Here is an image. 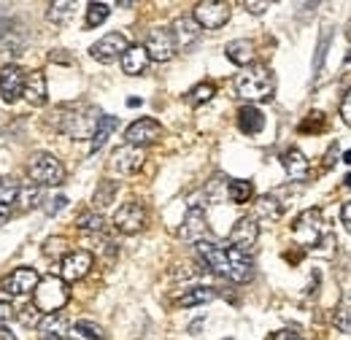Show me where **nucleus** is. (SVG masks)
Segmentation results:
<instances>
[{
    "mask_svg": "<svg viewBox=\"0 0 351 340\" xmlns=\"http://www.w3.org/2000/svg\"><path fill=\"white\" fill-rule=\"evenodd\" d=\"M197 254L203 259V265H208L214 273H219V276L235 281V284H246L252 278V273H254L252 259L243 252L232 249V246L221 249V246L211 243V241H200L197 243Z\"/></svg>",
    "mask_w": 351,
    "mask_h": 340,
    "instance_id": "obj_1",
    "label": "nucleus"
},
{
    "mask_svg": "<svg viewBox=\"0 0 351 340\" xmlns=\"http://www.w3.org/2000/svg\"><path fill=\"white\" fill-rule=\"evenodd\" d=\"M54 117H57L54 127L60 132H65L68 138H73V141L92 138L97 125H100V119H103L100 111L92 108V106H62Z\"/></svg>",
    "mask_w": 351,
    "mask_h": 340,
    "instance_id": "obj_2",
    "label": "nucleus"
},
{
    "mask_svg": "<svg viewBox=\"0 0 351 340\" xmlns=\"http://www.w3.org/2000/svg\"><path fill=\"white\" fill-rule=\"evenodd\" d=\"M235 89L243 100H252V103L270 100L273 92H276L273 71L267 65H252V68H246L243 73L235 76Z\"/></svg>",
    "mask_w": 351,
    "mask_h": 340,
    "instance_id": "obj_3",
    "label": "nucleus"
},
{
    "mask_svg": "<svg viewBox=\"0 0 351 340\" xmlns=\"http://www.w3.org/2000/svg\"><path fill=\"white\" fill-rule=\"evenodd\" d=\"M68 284L62 281V278H57V276H46L41 278V284L36 287V292H33V305L44 313V316H54L65 302H68Z\"/></svg>",
    "mask_w": 351,
    "mask_h": 340,
    "instance_id": "obj_4",
    "label": "nucleus"
},
{
    "mask_svg": "<svg viewBox=\"0 0 351 340\" xmlns=\"http://www.w3.org/2000/svg\"><path fill=\"white\" fill-rule=\"evenodd\" d=\"M27 173H30V178H33L38 186H57V184L65 181V168H62V162H60L54 154H49V151H36V154L30 157V162H27Z\"/></svg>",
    "mask_w": 351,
    "mask_h": 340,
    "instance_id": "obj_5",
    "label": "nucleus"
},
{
    "mask_svg": "<svg viewBox=\"0 0 351 340\" xmlns=\"http://www.w3.org/2000/svg\"><path fill=\"white\" fill-rule=\"evenodd\" d=\"M230 19V3L221 0H203L195 5V22L206 30H219Z\"/></svg>",
    "mask_w": 351,
    "mask_h": 340,
    "instance_id": "obj_6",
    "label": "nucleus"
},
{
    "mask_svg": "<svg viewBox=\"0 0 351 340\" xmlns=\"http://www.w3.org/2000/svg\"><path fill=\"white\" fill-rule=\"evenodd\" d=\"M38 284H41V276L36 273V267H16L14 273L5 276L3 292H5L8 298H25V295L36 292Z\"/></svg>",
    "mask_w": 351,
    "mask_h": 340,
    "instance_id": "obj_7",
    "label": "nucleus"
},
{
    "mask_svg": "<svg viewBox=\"0 0 351 340\" xmlns=\"http://www.w3.org/2000/svg\"><path fill=\"white\" fill-rule=\"evenodd\" d=\"M292 235L300 246H316L322 238V213L316 208H308L298 216V221L292 224Z\"/></svg>",
    "mask_w": 351,
    "mask_h": 340,
    "instance_id": "obj_8",
    "label": "nucleus"
},
{
    "mask_svg": "<svg viewBox=\"0 0 351 340\" xmlns=\"http://www.w3.org/2000/svg\"><path fill=\"white\" fill-rule=\"evenodd\" d=\"M128 49H130V43H128V38H125L122 33H108V36H103L97 43H92L89 54H92V60H97V62H114V60L122 57Z\"/></svg>",
    "mask_w": 351,
    "mask_h": 340,
    "instance_id": "obj_9",
    "label": "nucleus"
},
{
    "mask_svg": "<svg viewBox=\"0 0 351 340\" xmlns=\"http://www.w3.org/2000/svg\"><path fill=\"white\" fill-rule=\"evenodd\" d=\"M146 224V211L141 203H125L122 208H117L114 213V227L122 232V235H135L141 232Z\"/></svg>",
    "mask_w": 351,
    "mask_h": 340,
    "instance_id": "obj_10",
    "label": "nucleus"
},
{
    "mask_svg": "<svg viewBox=\"0 0 351 340\" xmlns=\"http://www.w3.org/2000/svg\"><path fill=\"white\" fill-rule=\"evenodd\" d=\"M146 51H149V57L157 60V62L173 60V54H176L173 33L165 30V27H154V30L149 33V38H146Z\"/></svg>",
    "mask_w": 351,
    "mask_h": 340,
    "instance_id": "obj_11",
    "label": "nucleus"
},
{
    "mask_svg": "<svg viewBox=\"0 0 351 340\" xmlns=\"http://www.w3.org/2000/svg\"><path fill=\"white\" fill-rule=\"evenodd\" d=\"M257 238H260V224H257V219H252V216L238 219L235 227H232V232H230L232 249H238V252H243V254H246L249 249H254Z\"/></svg>",
    "mask_w": 351,
    "mask_h": 340,
    "instance_id": "obj_12",
    "label": "nucleus"
},
{
    "mask_svg": "<svg viewBox=\"0 0 351 340\" xmlns=\"http://www.w3.org/2000/svg\"><path fill=\"white\" fill-rule=\"evenodd\" d=\"M160 135H162V127H160V122H154V119H138V122H132L130 127L125 130V138H128V143L130 146H152V143H157L160 141Z\"/></svg>",
    "mask_w": 351,
    "mask_h": 340,
    "instance_id": "obj_13",
    "label": "nucleus"
},
{
    "mask_svg": "<svg viewBox=\"0 0 351 340\" xmlns=\"http://www.w3.org/2000/svg\"><path fill=\"white\" fill-rule=\"evenodd\" d=\"M25 84H27V76L19 65H5L0 71V97L5 103H14L19 95H25Z\"/></svg>",
    "mask_w": 351,
    "mask_h": 340,
    "instance_id": "obj_14",
    "label": "nucleus"
},
{
    "mask_svg": "<svg viewBox=\"0 0 351 340\" xmlns=\"http://www.w3.org/2000/svg\"><path fill=\"white\" fill-rule=\"evenodd\" d=\"M143 151L138 149V146H119L114 154H111V170L114 173H119V175H132V173H138V170L143 168Z\"/></svg>",
    "mask_w": 351,
    "mask_h": 340,
    "instance_id": "obj_15",
    "label": "nucleus"
},
{
    "mask_svg": "<svg viewBox=\"0 0 351 340\" xmlns=\"http://www.w3.org/2000/svg\"><path fill=\"white\" fill-rule=\"evenodd\" d=\"M92 254L89 252H71V254L62 259V265H60V278L65 281V284H73V281H82L84 276H87L89 270H92Z\"/></svg>",
    "mask_w": 351,
    "mask_h": 340,
    "instance_id": "obj_16",
    "label": "nucleus"
},
{
    "mask_svg": "<svg viewBox=\"0 0 351 340\" xmlns=\"http://www.w3.org/2000/svg\"><path fill=\"white\" fill-rule=\"evenodd\" d=\"M206 232V211L200 206H189V211L184 216V224L178 230V238L186 243H200Z\"/></svg>",
    "mask_w": 351,
    "mask_h": 340,
    "instance_id": "obj_17",
    "label": "nucleus"
},
{
    "mask_svg": "<svg viewBox=\"0 0 351 340\" xmlns=\"http://www.w3.org/2000/svg\"><path fill=\"white\" fill-rule=\"evenodd\" d=\"M200 25L195 22V16H178L173 22V38H176V46H181V49H189V46H195V43L200 41Z\"/></svg>",
    "mask_w": 351,
    "mask_h": 340,
    "instance_id": "obj_18",
    "label": "nucleus"
},
{
    "mask_svg": "<svg viewBox=\"0 0 351 340\" xmlns=\"http://www.w3.org/2000/svg\"><path fill=\"white\" fill-rule=\"evenodd\" d=\"M149 51H146V46H130L125 54H122V71L128 73V76H141V73H146V68H149Z\"/></svg>",
    "mask_w": 351,
    "mask_h": 340,
    "instance_id": "obj_19",
    "label": "nucleus"
},
{
    "mask_svg": "<svg viewBox=\"0 0 351 340\" xmlns=\"http://www.w3.org/2000/svg\"><path fill=\"white\" fill-rule=\"evenodd\" d=\"M46 95H49V86H46V76L41 71H33L27 76V84H25V100L36 108H41L46 103Z\"/></svg>",
    "mask_w": 351,
    "mask_h": 340,
    "instance_id": "obj_20",
    "label": "nucleus"
},
{
    "mask_svg": "<svg viewBox=\"0 0 351 340\" xmlns=\"http://www.w3.org/2000/svg\"><path fill=\"white\" fill-rule=\"evenodd\" d=\"M22 49H25V33L19 30L16 22H11L8 27L0 30V51L16 57V54H22Z\"/></svg>",
    "mask_w": 351,
    "mask_h": 340,
    "instance_id": "obj_21",
    "label": "nucleus"
},
{
    "mask_svg": "<svg viewBox=\"0 0 351 340\" xmlns=\"http://www.w3.org/2000/svg\"><path fill=\"white\" fill-rule=\"evenodd\" d=\"M224 54H227L230 62L246 68V65L254 60V43L246 41V38H235V41H230L224 46Z\"/></svg>",
    "mask_w": 351,
    "mask_h": 340,
    "instance_id": "obj_22",
    "label": "nucleus"
},
{
    "mask_svg": "<svg viewBox=\"0 0 351 340\" xmlns=\"http://www.w3.org/2000/svg\"><path fill=\"white\" fill-rule=\"evenodd\" d=\"M284 168H287V175L292 181H306L308 173H311V165H308V160L303 157L300 149H289L284 154Z\"/></svg>",
    "mask_w": 351,
    "mask_h": 340,
    "instance_id": "obj_23",
    "label": "nucleus"
},
{
    "mask_svg": "<svg viewBox=\"0 0 351 340\" xmlns=\"http://www.w3.org/2000/svg\"><path fill=\"white\" fill-rule=\"evenodd\" d=\"M238 127H241V132H246V135H257L265 127L263 111L254 108V106H243L238 111Z\"/></svg>",
    "mask_w": 351,
    "mask_h": 340,
    "instance_id": "obj_24",
    "label": "nucleus"
},
{
    "mask_svg": "<svg viewBox=\"0 0 351 340\" xmlns=\"http://www.w3.org/2000/svg\"><path fill=\"white\" fill-rule=\"evenodd\" d=\"M214 298H217V292H214L211 287H189V289H184V292L176 298V305H181V308H195V305L211 302Z\"/></svg>",
    "mask_w": 351,
    "mask_h": 340,
    "instance_id": "obj_25",
    "label": "nucleus"
},
{
    "mask_svg": "<svg viewBox=\"0 0 351 340\" xmlns=\"http://www.w3.org/2000/svg\"><path fill=\"white\" fill-rule=\"evenodd\" d=\"M332 319H335V327H338L341 332H351V289H346L343 298L338 300Z\"/></svg>",
    "mask_w": 351,
    "mask_h": 340,
    "instance_id": "obj_26",
    "label": "nucleus"
},
{
    "mask_svg": "<svg viewBox=\"0 0 351 340\" xmlns=\"http://www.w3.org/2000/svg\"><path fill=\"white\" fill-rule=\"evenodd\" d=\"M252 195H254V184L252 181H230L227 184V197L235 203V206H243V203H249L252 200Z\"/></svg>",
    "mask_w": 351,
    "mask_h": 340,
    "instance_id": "obj_27",
    "label": "nucleus"
},
{
    "mask_svg": "<svg viewBox=\"0 0 351 340\" xmlns=\"http://www.w3.org/2000/svg\"><path fill=\"white\" fill-rule=\"evenodd\" d=\"M117 127H119V119H117V117H103L100 125H97V130H95V135H92V151H100V149L106 146L108 135H111Z\"/></svg>",
    "mask_w": 351,
    "mask_h": 340,
    "instance_id": "obj_28",
    "label": "nucleus"
},
{
    "mask_svg": "<svg viewBox=\"0 0 351 340\" xmlns=\"http://www.w3.org/2000/svg\"><path fill=\"white\" fill-rule=\"evenodd\" d=\"M19 189H22V184H19L16 178H11V175H0V206H11V203H16Z\"/></svg>",
    "mask_w": 351,
    "mask_h": 340,
    "instance_id": "obj_29",
    "label": "nucleus"
},
{
    "mask_svg": "<svg viewBox=\"0 0 351 340\" xmlns=\"http://www.w3.org/2000/svg\"><path fill=\"white\" fill-rule=\"evenodd\" d=\"M76 227H79L82 232H103L106 219H103V213H97V211H84V213H79Z\"/></svg>",
    "mask_w": 351,
    "mask_h": 340,
    "instance_id": "obj_30",
    "label": "nucleus"
},
{
    "mask_svg": "<svg viewBox=\"0 0 351 340\" xmlns=\"http://www.w3.org/2000/svg\"><path fill=\"white\" fill-rule=\"evenodd\" d=\"M73 11H76V5L62 0V3H51L49 11H46V16H49V22H54V25H65V22H71Z\"/></svg>",
    "mask_w": 351,
    "mask_h": 340,
    "instance_id": "obj_31",
    "label": "nucleus"
},
{
    "mask_svg": "<svg viewBox=\"0 0 351 340\" xmlns=\"http://www.w3.org/2000/svg\"><path fill=\"white\" fill-rule=\"evenodd\" d=\"M16 203H19L25 211H27V208H38V206H41V186H38V184H27V186H22Z\"/></svg>",
    "mask_w": 351,
    "mask_h": 340,
    "instance_id": "obj_32",
    "label": "nucleus"
},
{
    "mask_svg": "<svg viewBox=\"0 0 351 340\" xmlns=\"http://www.w3.org/2000/svg\"><path fill=\"white\" fill-rule=\"evenodd\" d=\"M214 95H217V86L211 84V82H203V84H197L189 89L186 100H189V106H203V103H208Z\"/></svg>",
    "mask_w": 351,
    "mask_h": 340,
    "instance_id": "obj_33",
    "label": "nucleus"
},
{
    "mask_svg": "<svg viewBox=\"0 0 351 340\" xmlns=\"http://www.w3.org/2000/svg\"><path fill=\"white\" fill-rule=\"evenodd\" d=\"M281 213H284V206L273 195H263L257 200V216H263V219H278Z\"/></svg>",
    "mask_w": 351,
    "mask_h": 340,
    "instance_id": "obj_34",
    "label": "nucleus"
},
{
    "mask_svg": "<svg viewBox=\"0 0 351 340\" xmlns=\"http://www.w3.org/2000/svg\"><path fill=\"white\" fill-rule=\"evenodd\" d=\"M73 330H76L82 338H87V340H108L106 330H103L100 324L89 321V319H82V321H76V324H73Z\"/></svg>",
    "mask_w": 351,
    "mask_h": 340,
    "instance_id": "obj_35",
    "label": "nucleus"
},
{
    "mask_svg": "<svg viewBox=\"0 0 351 340\" xmlns=\"http://www.w3.org/2000/svg\"><path fill=\"white\" fill-rule=\"evenodd\" d=\"M111 14V5L108 3H89L87 5V27H97L108 19Z\"/></svg>",
    "mask_w": 351,
    "mask_h": 340,
    "instance_id": "obj_36",
    "label": "nucleus"
},
{
    "mask_svg": "<svg viewBox=\"0 0 351 340\" xmlns=\"http://www.w3.org/2000/svg\"><path fill=\"white\" fill-rule=\"evenodd\" d=\"M44 254L51 256V259H54V256H62V259H65V256L71 254V252H68V241H65L62 235L49 238V241L44 243Z\"/></svg>",
    "mask_w": 351,
    "mask_h": 340,
    "instance_id": "obj_37",
    "label": "nucleus"
},
{
    "mask_svg": "<svg viewBox=\"0 0 351 340\" xmlns=\"http://www.w3.org/2000/svg\"><path fill=\"white\" fill-rule=\"evenodd\" d=\"M114 195H117V184H114V181H103L100 189L95 192V206H97V208H106V206L114 200Z\"/></svg>",
    "mask_w": 351,
    "mask_h": 340,
    "instance_id": "obj_38",
    "label": "nucleus"
},
{
    "mask_svg": "<svg viewBox=\"0 0 351 340\" xmlns=\"http://www.w3.org/2000/svg\"><path fill=\"white\" fill-rule=\"evenodd\" d=\"M38 330H41V335H65V321L54 313V316H46Z\"/></svg>",
    "mask_w": 351,
    "mask_h": 340,
    "instance_id": "obj_39",
    "label": "nucleus"
},
{
    "mask_svg": "<svg viewBox=\"0 0 351 340\" xmlns=\"http://www.w3.org/2000/svg\"><path fill=\"white\" fill-rule=\"evenodd\" d=\"M330 38H332V33H330V30H324V33H322V38H319V46H316V57H313V73H319V71H322V65H324V54H327Z\"/></svg>",
    "mask_w": 351,
    "mask_h": 340,
    "instance_id": "obj_40",
    "label": "nucleus"
},
{
    "mask_svg": "<svg viewBox=\"0 0 351 340\" xmlns=\"http://www.w3.org/2000/svg\"><path fill=\"white\" fill-rule=\"evenodd\" d=\"M41 316H44V313H41L36 305H30V308H22V313H19V321H22L25 327H41V321H44Z\"/></svg>",
    "mask_w": 351,
    "mask_h": 340,
    "instance_id": "obj_41",
    "label": "nucleus"
},
{
    "mask_svg": "<svg viewBox=\"0 0 351 340\" xmlns=\"http://www.w3.org/2000/svg\"><path fill=\"white\" fill-rule=\"evenodd\" d=\"M14 316H16L14 305H11V302H0V330H5V327L11 324Z\"/></svg>",
    "mask_w": 351,
    "mask_h": 340,
    "instance_id": "obj_42",
    "label": "nucleus"
},
{
    "mask_svg": "<svg viewBox=\"0 0 351 340\" xmlns=\"http://www.w3.org/2000/svg\"><path fill=\"white\" fill-rule=\"evenodd\" d=\"M322 130L324 127V119H322V114H316V111H313V114H308V122H303V125H300V130H303V132H308V130Z\"/></svg>",
    "mask_w": 351,
    "mask_h": 340,
    "instance_id": "obj_43",
    "label": "nucleus"
},
{
    "mask_svg": "<svg viewBox=\"0 0 351 340\" xmlns=\"http://www.w3.org/2000/svg\"><path fill=\"white\" fill-rule=\"evenodd\" d=\"M341 117H343V122L351 127V89L346 92V97H343V103H341Z\"/></svg>",
    "mask_w": 351,
    "mask_h": 340,
    "instance_id": "obj_44",
    "label": "nucleus"
},
{
    "mask_svg": "<svg viewBox=\"0 0 351 340\" xmlns=\"http://www.w3.org/2000/svg\"><path fill=\"white\" fill-rule=\"evenodd\" d=\"M65 206H68V197H62V195H60V197H54V200H51V206L46 208V213H49V216H54L57 211H62Z\"/></svg>",
    "mask_w": 351,
    "mask_h": 340,
    "instance_id": "obj_45",
    "label": "nucleus"
},
{
    "mask_svg": "<svg viewBox=\"0 0 351 340\" xmlns=\"http://www.w3.org/2000/svg\"><path fill=\"white\" fill-rule=\"evenodd\" d=\"M270 340H303L295 330H278V332H273V338Z\"/></svg>",
    "mask_w": 351,
    "mask_h": 340,
    "instance_id": "obj_46",
    "label": "nucleus"
},
{
    "mask_svg": "<svg viewBox=\"0 0 351 340\" xmlns=\"http://www.w3.org/2000/svg\"><path fill=\"white\" fill-rule=\"evenodd\" d=\"M243 8H246L249 14H257V16H260V14H265L267 3H252V0H249V3H243Z\"/></svg>",
    "mask_w": 351,
    "mask_h": 340,
    "instance_id": "obj_47",
    "label": "nucleus"
},
{
    "mask_svg": "<svg viewBox=\"0 0 351 340\" xmlns=\"http://www.w3.org/2000/svg\"><path fill=\"white\" fill-rule=\"evenodd\" d=\"M341 221H343V227L351 232V203H343V208H341Z\"/></svg>",
    "mask_w": 351,
    "mask_h": 340,
    "instance_id": "obj_48",
    "label": "nucleus"
},
{
    "mask_svg": "<svg viewBox=\"0 0 351 340\" xmlns=\"http://www.w3.org/2000/svg\"><path fill=\"white\" fill-rule=\"evenodd\" d=\"M8 216H11V206H0V224H3Z\"/></svg>",
    "mask_w": 351,
    "mask_h": 340,
    "instance_id": "obj_49",
    "label": "nucleus"
},
{
    "mask_svg": "<svg viewBox=\"0 0 351 340\" xmlns=\"http://www.w3.org/2000/svg\"><path fill=\"white\" fill-rule=\"evenodd\" d=\"M0 340H16V335L8 332V327H5V330H0Z\"/></svg>",
    "mask_w": 351,
    "mask_h": 340,
    "instance_id": "obj_50",
    "label": "nucleus"
},
{
    "mask_svg": "<svg viewBox=\"0 0 351 340\" xmlns=\"http://www.w3.org/2000/svg\"><path fill=\"white\" fill-rule=\"evenodd\" d=\"M41 340H65V335H41Z\"/></svg>",
    "mask_w": 351,
    "mask_h": 340,
    "instance_id": "obj_51",
    "label": "nucleus"
},
{
    "mask_svg": "<svg viewBox=\"0 0 351 340\" xmlns=\"http://www.w3.org/2000/svg\"><path fill=\"white\" fill-rule=\"evenodd\" d=\"M346 186H351V173L346 175Z\"/></svg>",
    "mask_w": 351,
    "mask_h": 340,
    "instance_id": "obj_52",
    "label": "nucleus"
},
{
    "mask_svg": "<svg viewBox=\"0 0 351 340\" xmlns=\"http://www.w3.org/2000/svg\"><path fill=\"white\" fill-rule=\"evenodd\" d=\"M346 162H351V151H346Z\"/></svg>",
    "mask_w": 351,
    "mask_h": 340,
    "instance_id": "obj_53",
    "label": "nucleus"
},
{
    "mask_svg": "<svg viewBox=\"0 0 351 340\" xmlns=\"http://www.w3.org/2000/svg\"><path fill=\"white\" fill-rule=\"evenodd\" d=\"M349 43H351V30H349Z\"/></svg>",
    "mask_w": 351,
    "mask_h": 340,
    "instance_id": "obj_54",
    "label": "nucleus"
}]
</instances>
